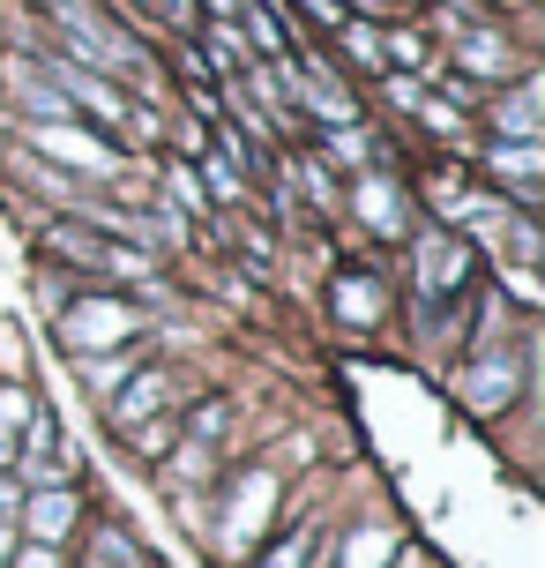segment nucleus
Here are the masks:
<instances>
[{
	"mask_svg": "<svg viewBox=\"0 0 545 568\" xmlns=\"http://www.w3.org/2000/svg\"><path fill=\"white\" fill-rule=\"evenodd\" d=\"M23 142L38 150V158H53V165H75V172H120V150L97 128H83V120H30L23 128Z\"/></svg>",
	"mask_w": 545,
	"mask_h": 568,
	"instance_id": "obj_1",
	"label": "nucleus"
},
{
	"mask_svg": "<svg viewBox=\"0 0 545 568\" xmlns=\"http://www.w3.org/2000/svg\"><path fill=\"white\" fill-rule=\"evenodd\" d=\"M135 329H143V314L127 300H68V314H60V344L68 352H120Z\"/></svg>",
	"mask_w": 545,
	"mask_h": 568,
	"instance_id": "obj_2",
	"label": "nucleus"
},
{
	"mask_svg": "<svg viewBox=\"0 0 545 568\" xmlns=\"http://www.w3.org/2000/svg\"><path fill=\"white\" fill-rule=\"evenodd\" d=\"M53 83H60V98H68V113L83 105L97 128H127V113H135V105H127L97 68H83V60H53Z\"/></svg>",
	"mask_w": 545,
	"mask_h": 568,
	"instance_id": "obj_3",
	"label": "nucleus"
},
{
	"mask_svg": "<svg viewBox=\"0 0 545 568\" xmlns=\"http://www.w3.org/2000/svg\"><path fill=\"white\" fill-rule=\"evenodd\" d=\"M23 524H30V546H60L68 531H75V494H68V486H38Z\"/></svg>",
	"mask_w": 545,
	"mask_h": 568,
	"instance_id": "obj_4",
	"label": "nucleus"
},
{
	"mask_svg": "<svg viewBox=\"0 0 545 568\" xmlns=\"http://www.w3.org/2000/svg\"><path fill=\"white\" fill-rule=\"evenodd\" d=\"M486 172H501L516 195H531V187H538V172H545V150H538V142H493Z\"/></svg>",
	"mask_w": 545,
	"mask_h": 568,
	"instance_id": "obj_5",
	"label": "nucleus"
},
{
	"mask_svg": "<svg viewBox=\"0 0 545 568\" xmlns=\"http://www.w3.org/2000/svg\"><path fill=\"white\" fill-rule=\"evenodd\" d=\"M486 120H493V128H501L508 142H538V83L523 75V83L508 90V98H501V105H493Z\"/></svg>",
	"mask_w": 545,
	"mask_h": 568,
	"instance_id": "obj_6",
	"label": "nucleus"
},
{
	"mask_svg": "<svg viewBox=\"0 0 545 568\" xmlns=\"http://www.w3.org/2000/svg\"><path fill=\"white\" fill-rule=\"evenodd\" d=\"M456 60H463V75H486V83L516 68L508 38H493V30H463V38H456Z\"/></svg>",
	"mask_w": 545,
	"mask_h": 568,
	"instance_id": "obj_7",
	"label": "nucleus"
},
{
	"mask_svg": "<svg viewBox=\"0 0 545 568\" xmlns=\"http://www.w3.org/2000/svg\"><path fill=\"white\" fill-rule=\"evenodd\" d=\"M157 404H165V374H135V382H127V389L113 397V426L127 434V426H143Z\"/></svg>",
	"mask_w": 545,
	"mask_h": 568,
	"instance_id": "obj_8",
	"label": "nucleus"
},
{
	"mask_svg": "<svg viewBox=\"0 0 545 568\" xmlns=\"http://www.w3.org/2000/svg\"><path fill=\"white\" fill-rule=\"evenodd\" d=\"M463 247L456 240H426V247H419V284H426V292H449V284L463 277Z\"/></svg>",
	"mask_w": 545,
	"mask_h": 568,
	"instance_id": "obj_9",
	"label": "nucleus"
},
{
	"mask_svg": "<svg viewBox=\"0 0 545 568\" xmlns=\"http://www.w3.org/2000/svg\"><path fill=\"white\" fill-rule=\"evenodd\" d=\"M508 389H516V374L501 367V359L463 374V404H471V412H501V404H508Z\"/></svg>",
	"mask_w": 545,
	"mask_h": 568,
	"instance_id": "obj_10",
	"label": "nucleus"
},
{
	"mask_svg": "<svg viewBox=\"0 0 545 568\" xmlns=\"http://www.w3.org/2000/svg\"><path fill=\"white\" fill-rule=\"evenodd\" d=\"M337 314H345L351 329H367V322H381V284H359V277H345V284H337Z\"/></svg>",
	"mask_w": 545,
	"mask_h": 568,
	"instance_id": "obj_11",
	"label": "nucleus"
},
{
	"mask_svg": "<svg viewBox=\"0 0 545 568\" xmlns=\"http://www.w3.org/2000/svg\"><path fill=\"white\" fill-rule=\"evenodd\" d=\"M83 374H90V389H97V397H113L120 374H135V359H127V344H120V352H83Z\"/></svg>",
	"mask_w": 545,
	"mask_h": 568,
	"instance_id": "obj_12",
	"label": "nucleus"
},
{
	"mask_svg": "<svg viewBox=\"0 0 545 568\" xmlns=\"http://www.w3.org/2000/svg\"><path fill=\"white\" fill-rule=\"evenodd\" d=\"M165 195H173L187 217H202V210H209V187H202V172H195V165H173V172H165Z\"/></svg>",
	"mask_w": 545,
	"mask_h": 568,
	"instance_id": "obj_13",
	"label": "nucleus"
},
{
	"mask_svg": "<svg viewBox=\"0 0 545 568\" xmlns=\"http://www.w3.org/2000/svg\"><path fill=\"white\" fill-rule=\"evenodd\" d=\"M359 217H373L381 232H397V195H389V180H359Z\"/></svg>",
	"mask_w": 545,
	"mask_h": 568,
	"instance_id": "obj_14",
	"label": "nucleus"
},
{
	"mask_svg": "<svg viewBox=\"0 0 545 568\" xmlns=\"http://www.w3.org/2000/svg\"><path fill=\"white\" fill-rule=\"evenodd\" d=\"M389 554H397L389 531H351V539H345V568H381Z\"/></svg>",
	"mask_w": 545,
	"mask_h": 568,
	"instance_id": "obj_15",
	"label": "nucleus"
},
{
	"mask_svg": "<svg viewBox=\"0 0 545 568\" xmlns=\"http://www.w3.org/2000/svg\"><path fill=\"white\" fill-rule=\"evenodd\" d=\"M329 150H337V165H367V158H373V135L351 120V128H329Z\"/></svg>",
	"mask_w": 545,
	"mask_h": 568,
	"instance_id": "obj_16",
	"label": "nucleus"
},
{
	"mask_svg": "<svg viewBox=\"0 0 545 568\" xmlns=\"http://www.w3.org/2000/svg\"><path fill=\"white\" fill-rule=\"evenodd\" d=\"M38 419V404H30V389H16V382H0V426L16 434V426Z\"/></svg>",
	"mask_w": 545,
	"mask_h": 568,
	"instance_id": "obj_17",
	"label": "nucleus"
},
{
	"mask_svg": "<svg viewBox=\"0 0 545 568\" xmlns=\"http://www.w3.org/2000/svg\"><path fill=\"white\" fill-rule=\"evenodd\" d=\"M345 53L359 60V68H381V38H373L367 23H345Z\"/></svg>",
	"mask_w": 545,
	"mask_h": 568,
	"instance_id": "obj_18",
	"label": "nucleus"
},
{
	"mask_svg": "<svg viewBox=\"0 0 545 568\" xmlns=\"http://www.w3.org/2000/svg\"><path fill=\"white\" fill-rule=\"evenodd\" d=\"M202 180H209V187H217L225 202H239V195H247V180H239V172H232L225 158H209V172H202Z\"/></svg>",
	"mask_w": 545,
	"mask_h": 568,
	"instance_id": "obj_19",
	"label": "nucleus"
},
{
	"mask_svg": "<svg viewBox=\"0 0 545 568\" xmlns=\"http://www.w3.org/2000/svg\"><path fill=\"white\" fill-rule=\"evenodd\" d=\"M299 8H307V16H315L321 30H345L351 16H345V0H299Z\"/></svg>",
	"mask_w": 545,
	"mask_h": 568,
	"instance_id": "obj_20",
	"label": "nucleus"
},
{
	"mask_svg": "<svg viewBox=\"0 0 545 568\" xmlns=\"http://www.w3.org/2000/svg\"><path fill=\"white\" fill-rule=\"evenodd\" d=\"M389 98H397L403 113H419V98H426V90H419V75H389Z\"/></svg>",
	"mask_w": 545,
	"mask_h": 568,
	"instance_id": "obj_21",
	"label": "nucleus"
},
{
	"mask_svg": "<svg viewBox=\"0 0 545 568\" xmlns=\"http://www.w3.org/2000/svg\"><path fill=\"white\" fill-rule=\"evenodd\" d=\"M508 292H516L523 307H538V277H531V270H523V262H516V270H508Z\"/></svg>",
	"mask_w": 545,
	"mask_h": 568,
	"instance_id": "obj_22",
	"label": "nucleus"
},
{
	"mask_svg": "<svg viewBox=\"0 0 545 568\" xmlns=\"http://www.w3.org/2000/svg\"><path fill=\"white\" fill-rule=\"evenodd\" d=\"M195 434H202V442H209V434H225V404H202V412H195Z\"/></svg>",
	"mask_w": 545,
	"mask_h": 568,
	"instance_id": "obj_23",
	"label": "nucleus"
},
{
	"mask_svg": "<svg viewBox=\"0 0 545 568\" xmlns=\"http://www.w3.org/2000/svg\"><path fill=\"white\" fill-rule=\"evenodd\" d=\"M16 568H60V554H53V546H23V554H16Z\"/></svg>",
	"mask_w": 545,
	"mask_h": 568,
	"instance_id": "obj_24",
	"label": "nucleus"
},
{
	"mask_svg": "<svg viewBox=\"0 0 545 568\" xmlns=\"http://www.w3.org/2000/svg\"><path fill=\"white\" fill-rule=\"evenodd\" d=\"M299 561H307V539H285L277 554H269V568H299Z\"/></svg>",
	"mask_w": 545,
	"mask_h": 568,
	"instance_id": "obj_25",
	"label": "nucleus"
},
{
	"mask_svg": "<svg viewBox=\"0 0 545 568\" xmlns=\"http://www.w3.org/2000/svg\"><path fill=\"white\" fill-rule=\"evenodd\" d=\"M16 561V516H0V568Z\"/></svg>",
	"mask_w": 545,
	"mask_h": 568,
	"instance_id": "obj_26",
	"label": "nucleus"
},
{
	"mask_svg": "<svg viewBox=\"0 0 545 568\" xmlns=\"http://www.w3.org/2000/svg\"><path fill=\"white\" fill-rule=\"evenodd\" d=\"M16 509H23V486H16V479H0V516H16Z\"/></svg>",
	"mask_w": 545,
	"mask_h": 568,
	"instance_id": "obj_27",
	"label": "nucleus"
},
{
	"mask_svg": "<svg viewBox=\"0 0 545 568\" xmlns=\"http://www.w3.org/2000/svg\"><path fill=\"white\" fill-rule=\"evenodd\" d=\"M8 464H16V434L0 426V471H8Z\"/></svg>",
	"mask_w": 545,
	"mask_h": 568,
	"instance_id": "obj_28",
	"label": "nucleus"
}]
</instances>
